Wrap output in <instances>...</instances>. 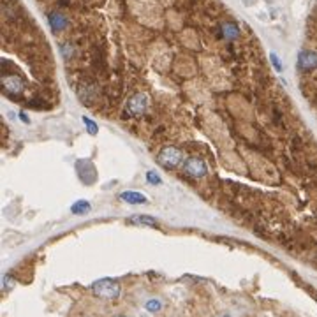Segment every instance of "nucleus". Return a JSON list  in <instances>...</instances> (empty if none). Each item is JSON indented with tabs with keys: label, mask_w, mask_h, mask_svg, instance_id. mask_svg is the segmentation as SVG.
<instances>
[{
	"label": "nucleus",
	"mask_w": 317,
	"mask_h": 317,
	"mask_svg": "<svg viewBox=\"0 0 317 317\" xmlns=\"http://www.w3.org/2000/svg\"><path fill=\"white\" fill-rule=\"evenodd\" d=\"M120 284L113 278H101L92 284V293L103 300H116L120 296Z\"/></svg>",
	"instance_id": "1"
},
{
	"label": "nucleus",
	"mask_w": 317,
	"mask_h": 317,
	"mask_svg": "<svg viewBox=\"0 0 317 317\" xmlns=\"http://www.w3.org/2000/svg\"><path fill=\"white\" fill-rule=\"evenodd\" d=\"M157 160H158V164H160V166H164V167H167V169H171V167H176L178 164H182L183 155H182V152H180V148H176V147H164L162 150L158 152Z\"/></svg>",
	"instance_id": "2"
},
{
	"label": "nucleus",
	"mask_w": 317,
	"mask_h": 317,
	"mask_svg": "<svg viewBox=\"0 0 317 317\" xmlns=\"http://www.w3.org/2000/svg\"><path fill=\"white\" fill-rule=\"evenodd\" d=\"M148 107V97L147 94H143V92H136L134 95H131L129 97V101H127V113L131 116H139L143 115L145 111H147Z\"/></svg>",
	"instance_id": "3"
},
{
	"label": "nucleus",
	"mask_w": 317,
	"mask_h": 317,
	"mask_svg": "<svg viewBox=\"0 0 317 317\" xmlns=\"http://www.w3.org/2000/svg\"><path fill=\"white\" fill-rule=\"evenodd\" d=\"M183 171H185L189 176H192V178H203V176L208 173V166H206V162L203 158L189 157L185 162H183Z\"/></svg>",
	"instance_id": "4"
},
{
	"label": "nucleus",
	"mask_w": 317,
	"mask_h": 317,
	"mask_svg": "<svg viewBox=\"0 0 317 317\" xmlns=\"http://www.w3.org/2000/svg\"><path fill=\"white\" fill-rule=\"evenodd\" d=\"M120 199L129 203V205H145L148 201L147 196L141 194V192H136V190H125V192L120 194Z\"/></svg>",
	"instance_id": "5"
},
{
	"label": "nucleus",
	"mask_w": 317,
	"mask_h": 317,
	"mask_svg": "<svg viewBox=\"0 0 317 317\" xmlns=\"http://www.w3.org/2000/svg\"><path fill=\"white\" fill-rule=\"evenodd\" d=\"M131 224H138V226H147V227H158V220L150 215H134L129 218Z\"/></svg>",
	"instance_id": "6"
},
{
	"label": "nucleus",
	"mask_w": 317,
	"mask_h": 317,
	"mask_svg": "<svg viewBox=\"0 0 317 317\" xmlns=\"http://www.w3.org/2000/svg\"><path fill=\"white\" fill-rule=\"evenodd\" d=\"M50 25H52V28L55 32H60L62 28H65L67 20H65V18L60 14V12H52V14H50Z\"/></svg>",
	"instance_id": "7"
},
{
	"label": "nucleus",
	"mask_w": 317,
	"mask_h": 317,
	"mask_svg": "<svg viewBox=\"0 0 317 317\" xmlns=\"http://www.w3.org/2000/svg\"><path fill=\"white\" fill-rule=\"evenodd\" d=\"M88 210H90V203L85 201V199H79V201H76L74 205L71 206V211L74 215H83L87 213Z\"/></svg>",
	"instance_id": "8"
},
{
	"label": "nucleus",
	"mask_w": 317,
	"mask_h": 317,
	"mask_svg": "<svg viewBox=\"0 0 317 317\" xmlns=\"http://www.w3.org/2000/svg\"><path fill=\"white\" fill-rule=\"evenodd\" d=\"M238 27L233 23H226L224 25V36L227 37V39H234V37H238Z\"/></svg>",
	"instance_id": "9"
},
{
	"label": "nucleus",
	"mask_w": 317,
	"mask_h": 317,
	"mask_svg": "<svg viewBox=\"0 0 317 317\" xmlns=\"http://www.w3.org/2000/svg\"><path fill=\"white\" fill-rule=\"evenodd\" d=\"M145 309L148 310V312H152V314H155V312H158V310L162 309V303H160V301L158 300H148L147 303H145Z\"/></svg>",
	"instance_id": "10"
},
{
	"label": "nucleus",
	"mask_w": 317,
	"mask_h": 317,
	"mask_svg": "<svg viewBox=\"0 0 317 317\" xmlns=\"http://www.w3.org/2000/svg\"><path fill=\"white\" fill-rule=\"evenodd\" d=\"M83 123L87 125V129H88V132L90 134H97V131H99V127H97V123L94 122V120H90L88 116H83Z\"/></svg>",
	"instance_id": "11"
},
{
	"label": "nucleus",
	"mask_w": 317,
	"mask_h": 317,
	"mask_svg": "<svg viewBox=\"0 0 317 317\" xmlns=\"http://www.w3.org/2000/svg\"><path fill=\"white\" fill-rule=\"evenodd\" d=\"M147 180H148V183H152V185H158V183H162L160 176H158L155 171H148V173H147Z\"/></svg>",
	"instance_id": "12"
},
{
	"label": "nucleus",
	"mask_w": 317,
	"mask_h": 317,
	"mask_svg": "<svg viewBox=\"0 0 317 317\" xmlns=\"http://www.w3.org/2000/svg\"><path fill=\"white\" fill-rule=\"evenodd\" d=\"M12 287V284H11V277H9V275H5L4 277V289L5 291H9Z\"/></svg>",
	"instance_id": "13"
},
{
	"label": "nucleus",
	"mask_w": 317,
	"mask_h": 317,
	"mask_svg": "<svg viewBox=\"0 0 317 317\" xmlns=\"http://www.w3.org/2000/svg\"><path fill=\"white\" fill-rule=\"evenodd\" d=\"M271 60H273V65H275V69L277 71H282V67H280V63H278V58L275 55H271Z\"/></svg>",
	"instance_id": "14"
},
{
	"label": "nucleus",
	"mask_w": 317,
	"mask_h": 317,
	"mask_svg": "<svg viewBox=\"0 0 317 317\" xmlns=\"http://www.w3.org/2000/svg\"><path fill=\"white\" fill-rule=\"evenodd\" d=\"M222 317H229V316H222Z\"/></svg>",
	"instance_id": "15"
},
{
	"label": "nucleus",
	"mask_w": 317,
	"mask_h": 317,
	"mask_svg": "<svg viewBox=\"0 0 317 317\" xmlns=\"http://www.w3.org/2000/svg\"><path fill=\"white\" fill-rule=\"evenodd\" d=\"M122 317H123V316H122Z\"/></svg>",
	"instance_id": "16"
}]
</instances>
